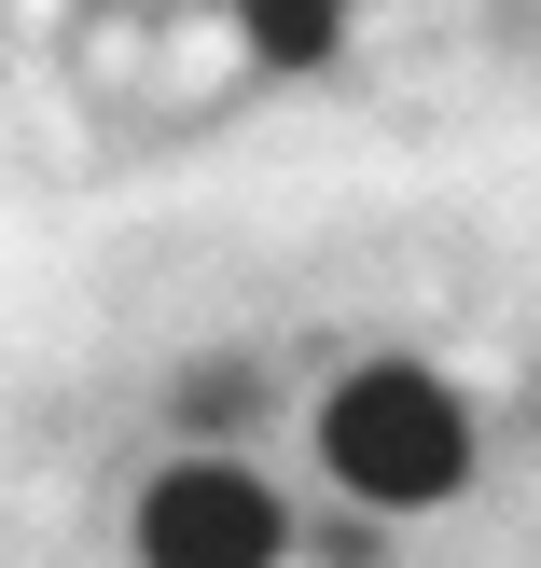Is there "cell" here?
<instances>
[{"instance_id": "6da1fadb", "label": "cell", "mask_w": 541, "mask_h": 568, "mask_svg": "<svg viewBox=\"0 0 541 568\" xmlns=\"http://www.w3.org/2000/svg\"><path fill=\"white\" fill-rule=\"evenodd\" d=\"M320 458H333L348 499L417 514V499H444L472 471V416H459V388L417 375V361H361V375L320 403Z\"/></svg>"}, {"instance_id": "7a4b0ae2", "label": "cell", "mask_w": 541, "mask_h": 568, "mask_svg": "<svg viewBox=\"0 0 541 568\" xmlns=\"http://www.w3.org/2000/svg\"><path fill=\"white\" fill-rule=\"evenodd\" d=\"M278 541H292V514L222 458H181L139 486V555L153 568H278Z\"/></svg>"}, {"instance_id": "3957f363", "label": "cell", "mask_w": 541, "mask_h": 568, "mask_svg": "<svg viewBox=\"0 0 541 568\" xmlns=\"http://www.w3.org/2000/svg\"><path fill=\"white\" fill-rule=\"evenodd\" d=\"M250 42H264L278 70H320L333 55V0H250Z\"/></svg>"}]
</instances>
